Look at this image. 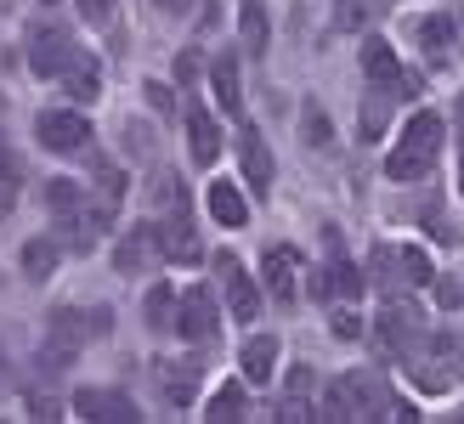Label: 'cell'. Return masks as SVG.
I'll list each match as a JSON object with an SVG mask.
<instances>
[{
  "mask_svg": "<svg viewBox=\"0 0 464 424\" xmlns=\"http://www.w3.org/2000/svg\"><path fill=\"white\" fill-rule=\"evenodd\" d=\"M204 419H216V424H227V419H244V385H221L210 402H204Z\"/></svg>",
  "mask_w": 464,
  "mask_h": 424,
  "instance_id": "obj_30",
  "label": "cell"
},
{
  "mask_svg": "<svg viewBox=\"0 0 464 424\" xmlns=\"http://www.w3.org/2000/svg\"><path fill=\"white\" fill-rule=\"evenodd\" d=\"M188 153H193V164H216L221 159V125H216V113L204 102L188 108Z\"/></svg>",
  "mask_w": 464,
  "mask_h": 424,
  "instance_id": "obj_17",
  "label": "cell"
},
{
  "mask_svg": "<svg viewBox=\"0 0 464 424\" xmlns=\"http://www.w3.org/2000/svg\"><path fill=\"white\" fill-rule=\"evenodd\" d=\"M159 261H165V255H159V226H153V221L120 232V244H113V272H120V277H142V272H153Z\"/></svg>",
  "mask_w": 464,
  "mask_h": 424,
  "instance_id": "obj_9",
  "label": "cell"
},
{
  "mask_svg": "<svg viewBox=\"0 0 464 424\" xmlns=\"http://www.w3.org/2000/svg\"><path fill=\"white\" fill-rule=\"evenodd\" d=\"M238 164H244L249 193L261 198L266 187H272V148H266V136L255 130V125H244V130H238Z\"/></svg>",
  "mask_w": 464,
  "mask_h": 424,
  "instance_id": "obj_15",
  "label": "cell"
},
{
  "mask_svg": "<svg viewBox=\"0 0 464 424\" xmlns=\"http://www.w3.org/2000/svg\"><path fill=\"white\" fill-rule=\"evenodd\" d=\"M6 204H12V193H6V187H0V216H6Z\"/></svg>",
  "mask_w": 464,
  "mask_h": 424,
  "instance_id": "obj_39",
  "label": "cell"
},
{
  "mask_svg": "<svg viewBox=\"0 0 464 424\" xmlns=\"http://www.w3.org/2000/svg\"><path fill=\"white\" fill-rule=\"evenodd\" d=\"M204 209H210L216 226H244L249 221V198L238 181H210V193H204Z\"/></svg>",
  "mask_w": 464,
  "mask_h": 424,
  "instance_id": "obj_19",
  "label": "cell"
},
{
  "mask_svg": "<svg viewBox=\"0 0 464 424\" xmlns=\"http://www.w3.org/2000/svg\"><path fill=\"white\" fill-rule=\"evenodd\" d=\"M261 277H266V294L277 305H295L300 300V255L295 249H266V261H261Z\"/></svg>",
  "mask_w": 464,
  "mask_h": 424,
  "instance_id": "obj_14",
  "label": "cell"
},
{
  "mask_svg": "<svg viewBox=\"0 0 464 424\" xmlns=\"http://www.w3.org/2000/svg\"><path fill=\"white\" fill-rule=\"evenodd\" d=\"M148 102H153L159 113H176V91H170V85H159V80H153V85H148Z\"/></svg>",
  "mask_w": 464,
  "mask_h": 424,
  "instance_id": "obj_33",
  "label": "cell"
},
{
  "mask_svg": "<svg viewBox=\"0 0 464 424\" xmlns=\"http://www.w3.org/2000/svg\"><path fill=\"white\" fill-rule=\"evenodd\" d=\"M142 317H148V328H153V334H170V328H176V289H170L165 277H159L153 289H148V300H142Z\"/></svg>",
  "mask_w": 464,
  "mask_h": 424,
  "instance_id": "obj_24",
  "label": "cell"
},
{
  "mask_svg": "<svg viewBox=\"0 0 464 424\" xmlns=\"http://www.w3.org/2000/svg\"><path fill=\"white\" fill-rule=\"evenodd\" d=\"M188 6H198V0H153V12H170V17L188 12Z\"/></svg>",
  "mask_w": 464,
  "mask_h": 424,
  "instance_id": "obj_38",
  "label": "cell"
},
{
  "mask_svg": "<svg viewBox=\"0 0 464 424\" xmlns=\"http://www.w3.org/2000/svg\"><path fill=\"white\" fill-rule=\"evenodd\" d=\"M238 34H244L249 57H266V6H261V0H244V6H238Z\"/></svg>",
  "mask_w": 464,
  "mask_h": 424,
  "instance_id": "obj_25",
  "label": "cell"
},
{
  "mask_svg": "<svg viewBox=\"0 0 464 424\" xmlns=\"http://www.w3.org/2000/svg\"><path fill=\"white\" fill-rule=\"evenodd\" d=\"M34 141L45 153H63V159H74L91 148V120L74 108H45L40 120H34Z\"/></svg>",
  "mask_w": 464,
  "mask_h": 424,
  "instance_id": "obj_6",
  "label": "cell"
},
{
  "mask_svg": "<svg viewBox=\"0 0 464 424\" xmlns=\"http://www.w3.org/2000/svg\"><path fill=\"white\" fill-rule=\"evenodd\" d=\"M153 209H159V216L188 209V193H181V176H176V170H159V176H153Z\"/></svg>",
  "mask_w": 464,
  "mask_h": 424,
  "instance_id": "obj_29",
  "label": "cell"
},
{
  "mask_svg": "<svg viewBox=\"0 0 464 424\" xmlns=\"http://www.w3.org/2000/svg\"><path fill=\"white\" fill-rule=\"evenodd\" d=\"M57 261H63V244L57 238H29L23 255H17V272L29 277V283H45V277L57 272Z\"/></svg>",
  "mask_w": 464,
  "mask_h": 424,
  "instance_id": "obj_23",
  "label": "cell"
},
{
  "mask_svg": "<svg viewBox=\"0 0 464 424\" xmlns=\"http://www.w3.org/2000/svg\"><path fill=\"white\" fill-rule=\"evenodd\" d=\"M63 85H68V97H74V102H91V97H97V57H91L85 52V45H74V57H68V68H63V74H57Z\"/></svg>",
  "mask_w": 464,
  "mask_h": 424,
  "instance_id": "obj_22",
  "label": "cell"
},
{
  "mask_svg": "<svg viewBox=\"0 0 464 424\" xmlns=\"http://www.w3.org/2000/svg\"><path fill=\"white\" fill-rule=\"evenodd\" d=\"M0 390H6V357H0Z\"/></svg>",
  "mask_w": 464,
  "mask_h": 424,
  "instance_id": "obj_40",
  "label": "cell"
},
{
  "mask_svg": "<svg viewBox=\"0 0 464 424\" xmlns=\"http://www.w3.org/2000/svg\"><path fill=\"white\" fill-rule=\"evenodd\" d=\"M391 113H397V91H380L374 85V97L362 102V141H374L380 125H391Z\"/></svg>",
  "mask_w": 464,
  "mask_h": 424,
  "instance_id": "obj_27",
  "label": "cell"
},
{
  "mask_svg": "<svg viewBox=\"0 0 464 424\" xmlns=\"http://www.w3.org/2000/svg\"><path fill=\"white\" fill-rule=\"evenodd\" d=\"M74 413H80V419H113V424H136V419H142L130 396H120V390H97V385L74 390Z\"/></svg>",
  "mask_w": 464,
  "mask_h": 424,
  "instance_id": "obj_16",
  "label": "cell"
},
{
  "mask_svg": "<svg viewBox=\"0 0 464 424\" xmlns=\"http://www.w3.org/2000/svg\"><path fill=\"white\" fill-rule=\"evenodd\" d=\"M413 34H420V45H425V63L442 68L453 57V17L448 12H425L420 23H413Z\"/></svg>",
  "mask_w": 464,
  "mask_h": 424,
  "instance_id": "obj_21",
  "label": "cell"
},
{
  "mask_svg": "<svg viewBox=\"0 0 464 424\" xmlns=\"http://www.w3.org/2000/svg\"><path fill=\"white\" fill-rule=\"evenodd\" d=\"M216 283H221V294H227V312L238 317V323H255V312H261V289H255V277L244 272L238 255H216Z\"/></svg>",
  "mask_w": 464,
  "mask_h": 424,
  "instance_id": "obj_8",
  "label": "cell"
},
{
  "mask_svg": "<svg viewBox=\"0 0 464 424\" xmlns=\"http://www.w3.org/2000/svg\"><path fill=\"white\" fill-rule=\"evenodd\" d=\"M317 419H391V390H385V373L374 368H352L340 373L323 396V413Z\"/></svg>",
  "mask_w": 464,
  "mask_h": 424,
  "instance_id": "obj_3",
  "label": "cell"
},
{
  "mask_svg": "<svg viewBox=\"0 0 464 424\" xmlns=\"http://www.w3.org/2000/svg\"><path fill=\"white\" fill-rule=\"evenodd\" d=\"M176 334L188 340V345H216L221 312H216V294L204 289V283H193V289L176 294Z\"/></svg>",
  "mask_w": 464,
  "mask_h": 424,
  "instance_id": "obj_5",
  "label": "cell"
},
{
  "mask_svg": "<svg viewBox=\"0 0 464 424\" xmlns=\"http://www.w3.org/2000/svg\"><path fill=\"white\" fill-rule=\"evenodd\" d=\"M362 74H368V85H380V91H413V80L402 74L397 52H391V40H380V34L362 40Z\"/></svg>",
  "mask_w": 464,
  "mask_h": 424,
  "instance_id": "obj_11",
  "label": "cell"
},
{
  "mask_svg": "<svg viewBox=\"0 0 464 424\" xmlns=\"http://www.w3.org/2000/svg\"><path fill=\"white\" fill-rule=\"evenodd\" d=\"M29 413L34 419H57V402H52V396H29Z\"/></svg>",
  "mask_w": 464,
  "mask_h": 424,
  "instance_id": "obj_36",
  "label": "cell"
},
{
  "mask_svg": "<svg viewBox=\"0 0 464 424\" xmlns=\"http://www.w3.org/2000/svg\"><path fill=\"white\" fill-rule=\"evenodd\" d=\"M0 181H17V153L6 148V136H0Z\"/></svg>",
  "mask_w": 464,
  "mask_h": 424,
  "instance_id": "obj_35",
  "label": "cell"
},
{
  "mask_svg": "<svg viewBox=\"0 0 464 424\" xmlns=\"http://www.w3.org/2000/svg\"><path fill=\"white\" fill-rule=\"evenodd\" d=\"M198 373H204V368H198L193 357H159V362H153V385L165 390L170 408H188L193 390H198Z\"/></svg>",
  "mask_w": 464,
  "mask_h": 424,
  "instance_id": "obj_12",
  "label": "cell"
},
{
  "mask_svg": "<svg viewBox=\"0 0 464 424\" xmlns=\"http://www.w3.org/2000/svg\"><path fill=\"white\" fill-rule=\"evenodd\" d=\"M238 368H244L249 385H266L272 373H277V340H272V334H249V340L238 345Z\"/></svg>",
  "mask_w": 464,
  "mask_h": 424,
  "instance_id": "obj_20",
  "label": "cell"
},
{
  "mask_svg": "<svg viewBox=\"0 0 464 424\" xmlns=\"http://www.w3.org/2000/svg\"><path fill=\"white\" fill-rule=\"evenodd\" d=\"M436 153H442V120L430 108H420V113H408L397 148L385 153V176L391 181H425L436 170Z\"/></svg>",
  "mask_w": 464,
  "mask_h": 424,
  "instance_id": "obj_1",
  "label": "cell"
},
{
  "mask_svg": "<svg viewBox=\"0 0 464 424\" xmlns=\"http://www.w3.org/2000/svg\"><path fill=\"white\" fill-rule=\"evenodd\" d=\"M453 136H459V148H464V91L453 97Z\"/></svg>",
  "mask_w": 464,
  "mask_h": 424,
  "instance_id": "obj_37",
  "label": "cell"
},
{
  "mask_svg": "<svg viewBox=\"0 0 464 424\" xmlns=\"http://www.w3.org/2000/svg\"><path fill=\"white\" fill-rule=\"evenodd\" d=\"M97 198L108 209L125 204V170H120V164H108V159H97Z\"/></svg>",
  "mask_w": 464,
  "mask_h": 424,
  "instance_id": "obj_31",
  "label": "cell"
},
{
  "mask_svg": "<svg viewBox=\"0 0 464 424\" xmlns=\"http://www.w3.org/2000/svg\"><path fill=\"white\" fill-rule=\"evenodd\" d=\"M380 6H385V0H340V6H334V29H340V34L368 29V23L380 17Z\"/></svg>",
  "mask_w": 464,
  "mask_h": 424,
  "instance_id": "obj_28",
  "label": "cell"
},
{
  "mask_svg": "<svg viewBox=\"0 0 464 424\" xmlns=\"http://www.w3.org/2000/svg\"><path fill=\"white\" fill-rule=\"evenodd\" d=\"M68 57H74V40H68V29H57V23H34L29 29V68L45 80H57Z\"/></svg>",
  "mask_w": 464,
  "mask_h": 424,
  "instance_id": "obj_10",
  "label": "cell"
},
{
  "mask_svg": "<svg viewBox=\"0 0 464 424\" xmlns=\"http://www.w3.org/2000/svg\"><path fill=\"white\" fill-rule=\"evenodd\" d=\"M80 12H85V23H108L113 17V0H80Z\"/></svg>",
  "mask_w": 464,
  "mask_h": 424,
  "instance_id": "obj_34",
  "label": "cell"
},
{
  "mask_svg": "<svg viewBox=\"0 0 464 424\" xmlns=\"http://www.w3.org/2000/svg\"><path fill=\"white\" fill-rule=\"evenodd\" d=\"M108 312H74V305H57L52 317H45V345H40V373H57V368H68L80 357V345L85 340H97V334H108Z\"/></svg>",
  "mask_w": 464,
  "mask_h": 424,
  "instance_id": "obj_2",
  "label": "cell"
},
{
  "mask_svg": "<svg viewBox=\"0 0 464 424\" xmlns=\"http://www.w3.org/2000/svg\"><path fill=\"white\" fill-rule=\"evenodd\" d=\"M368 272H374L380 289H402V283H408V289H425V283H436L430 261H425L420 249H408V244H380Z\"/></svg>",
  "mask_w": 464,
  "mask_h": 424,
  "instance_id": "obj_4",
  "label": "cell"
},
{
  "mask_svg": "<svg viewBox=\"0 0 464 424\" xmlns=\"http://www.w3.org/2000/svg\"><path fill=\"white\" fill-rule=\"evenodd\" d=\"M317 294L329 300V305H334V300H357V294H362V272L345 261V255H329V261L317 266Z\"/></svg>",
  "mask_w": 464,
  "mask_h": 424,
  "instance_id": "obj_18",
  "label": "cell"
},
{
  "mask_svg": "<svg viewBox=\"0 0 464 424\" xmlns=\"http://www.w3.org/2000/svg\"><path fill=\"white\" fill-rule=\"evenodd\" d=\"M153 226H159V255H165V261L193 266L198 255H204L198 238H193V216H188V209H176V216H159Z\"/></svg>",
  "mask_w": 464,
  "mask_h": 424,
  "instance_id": "obj_13",
  "label": "cell"
},
{
  "mask_svg": "<svg viewBox=\"0 0 464 424\" xmlns=\"http://www.w3.org/2000/svg\"><path fill=\"white\" fill-rule=\"evenodd\" d=\"M329 334H334V340H362V317L352 312V300H334V312H329Z\"/></svg>",
  "mask_w": 464,
  "mask_h": 424,
  "instance_id": "obj_32",
  "label": "cell"
},
{
  "mask_svg": "<svg viewBox=\"0 0 464 424\" xmlns=\"http://www.w3.org/2000/svg\"><path fill=\"white\" fill-rule=\"evenodd\" d=\"M380 340L397 351V357H408L413 345L425 340V312L413 300H402V294H391L385 305H380Z\"/></svg>",
  "mask_w": 464,
  "mask_h": 424,
  "instance_id": "obj_7",
  "label": "cell"
},
{
  "mask_svg": "<svg viewBox=\"0 0 464 424\" xmlns=\"http://www.w3.org/2000/svg\"><path fill=\"white\" fill-rule=\"evenodd\" d=\"M210 80H216V102H221V113H238V108H244V91H238V63H232V57H216Z\"/></svg>",
  "mask_w": 464,
  "mask_h": 424,
  "instance_id": "obj_26",
  "label": "cell"
}]
</instances>
